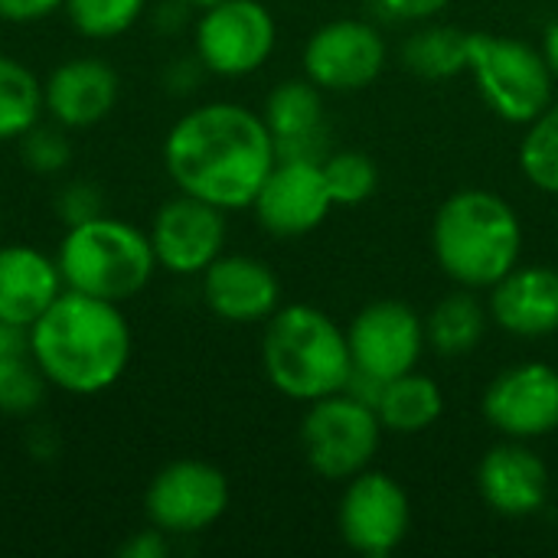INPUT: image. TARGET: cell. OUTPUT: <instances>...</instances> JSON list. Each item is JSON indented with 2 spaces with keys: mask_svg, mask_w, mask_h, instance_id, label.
Wrapping results in <instances>:
<instances>
[{
  "mask_svg": "<svg viewBox=\"0 0 558 558\" xmlns=\"http://www.w3.org/2000/svg\"><path fill=\"white\" fill-rule=\"evenodd\" d=\"M347 343L353 373H363L373 383H389L418 366L428 337L425 320L409 304L379 298L356 311L347 327Z\"/></svg>",
  "mask_w": 558,
  "mask_h": 558,
  "instance_id": "8fae6325",
  "label": "cell"
},
{
  "mask_svg": "<svg viewBox=\"0 0 558 558\" xmlns=\"http://www.w3.org/2000/svg\"><path fill=\"white\" fill-rule=\"evenodd\" d=\"M186 7H199V10H206V7H216V3H222V0H183Z\"/></svg>",
  "mask_w": 558,
  "mask_h": 558,
  "instance_id": "8d00e7d4",
  "label": "cell"
},
{
  "mask_svg": "<svg viewBox=\"0 0 558 558\" xmlns=\"http://www.w3.org/2000/svg\"><path fill=\"white\" fill-rule=\"evenodd\" d=\"M229 497V481L216 464L183 458L154 474L144 494V510L167 536H193L226 517Z\"/></svg>",
  "mask_w": 558,
  "mask_h": 558,
  "instance_id": "30bf717a",
  "label": "cell"
},
{
  "mask_svg": "<svg viewBox=\"0 0 558 558\" xmlns=\"http://www.w3.org/2000/svg\"><path fill=\"white\" fill-rule=\"evenodd\" d=\"M477 494L497 517L526 520L549 500V471L526 441L507 438L481 458Z\"/></svg>",
  "mask_w": 558,
  "mask_h": 558,
  "instance_id": "2e32d148",
  "label": "cell"
},
{
  "mask_svg": "<svg viewBox=\"0 0 558 558\" xmlns=\"http://www.w3.org/2000/svg\"><path fill=\"white\" fill-rule=\"evenodd\" d=\"M333 199L317 160H288L278 157L265 183L252 199L258 226L278 239H298L324 226Z\"/></svg>",
  "mask_w": 558,
  "mask_h": 558,
  "instance_id": "9a60e30c",
  "label": "cell"
},
{
  "mask_svg": "<svg viewBox=\"0 0 558 558\" xmlns=\"http://www.w3.org/2000/svg\"><path fill=\"white\" fill-rule=\"evenodd\" d=\"M278 43V26L262 0H222L206 7L193 29V49L206 72L242 78L258 72Z\"/></svg>",
  "mask_w": 558,
  "mask_h": 558,
  "instance_id": "ba28073f",
  "label": "cell"
},
{
  "mask_svg": "<svg viewBox=\"0 0 558 558\" xmlns=\"http://www.w3.org/2000/svg\"><path fill=\"white\" fill-rule=\"evenodd\" d=\"M56 262L65 288L111 304L137 298L150 284L157 268L150 235L105 213L69 226L59 242Z\"/></svg>",
  "mask_w": 558,
  "mask_h": 558,
  "instance_id": "5b68a950",
  "label": "cell"
},
{
  "mask_svg": "<svg viewBox=\"0 0 558 558\" xmlns=\"http://www.w3.org/2000/svg\"><path fill=\"white\" fill-rule=\"evenodd\" d=\"M389 49L366 20H330L317 26L304 46V75L324 92L369 88L386 69Z\"/></svg>",
  "mask_w": 558,
  "mask_h": 558,
  "instance_id": "7c38bea8",
  "label": "cell"
},
{
  "mask_svg": "<svg viewBox=\"0 0 558 558\" xmlns=\"http://www.w3.org/2000/svg\"><path fill=\"white\" fill-rule=\"evenodd\" d=\"M468 39L471 33L458 26L428 23L405 39L402 59L418 78H451L468 72Z\"/></svg>",
  "mask_w": 558,
  "mask_h": 558,
  "instance_id": "d4e9b609",
  "label": "cell"
},
{
  "mask_svg": "<svg viewBox=\"0 0 558 558\" xmlns=\"http://www.w3.org/2000/svg\"><path fill=\"white\" fill-rule=\"evenodd\" d=\"M46 376L33 360L23 327L0 324V412L29 415L46 399Z\"/></svg>",
  "mask_w": 558,
  "mask_h": 558,
  "instance_id": "cb8c5ba5",
  "label": "cell"
},
{
  "mask_svg": "<svg viewBox=\"0 0 558 558\" xmlns=\"http://www.w3.org/2000/svg\"><path fill=\"white\" fill-rule=\"evenodd\" d=\"M487 311L490 324L520 340L553 337L558 330V268L517 265L490 288Z\"/></svg>",
  "mask_w": 558,
  "mask_h": 558,
  "instance_id": "d6986e66",
  "label": "cell"
},
{
  "mask_svg": "<svg viewBox=\"0 0 558 558\" xmlns=\"http://www.w3.org/2000/svg\"><path fill=\"white\" fill-rule=\"evenodd\" d=\"M487 324H490V311L477 298V291L458 288L432 307V314L425 320V337L438 356L458 360V356H468L471 350H477V343L487 333Z\"/></svg>",
  "mask_w": 558,
  "mask_h": 558,
  "instance_id": "603a6c76",
  "label": "cell"
},
{
  "mask_svg": "<svg viewBox=\"0 0 558 558\" xmlns=\"http://www.w3.org/2000/svg\"><path fill=\"white\" fill-rule=\"evenodd\" d=\"M43 111V82L20 59L0 56V141H20Z\"/></svg>",
  "mask_w": 558,
  "mask_h": 558,
  "instance_id": "484cf974",
  "label": "cell"
},
{
  "mask_svg": "<svg viewBox=\"0 0 558 558\" xmlns=\"http://www.w3.org/2000/svg\"><path fill=\"white\" fill-rule=\"evenodd\" d=\"M262 369L268 383L294 402L311 405L343 392L353 376L347 327L311 304L278 307L265 320Z\"/></svg>",
  "mask_w": 558,
  "mask_h": 558,
  "instance_id": "277c9868",
  "label": "cell"
},
{
  "mask_svg": "<svg viewBox=\"0 0 558 558\" xmlns=\"http://www.w3.org/2000/svg\"><path fill=\"white\" fill-rule=\"evenodd\" d=\"M543 56H546V62H549V69H553V75H556L558 82V20H553L549 26H546V36H543Z\"/></svg>",
  "mask_w": 558,
  "mask_h": 558,
  "instance_id": "d590c367",
  "label": "cell"
},
{
  "mask_svg": "<svg viewBox=\"0 0 558 558\" xmlns=\"http://www.w3.org/2000/svg\"><path fill=\"white\" fill-rule=\"evenodd\" d=\"M65 291L59 262L33 245H0V324H29Z\"/></svg>",
  "mask_w": 558,
  "mask_h": 558,
  "instance_id": "44dd1931",
  "label": "cell"
},
{
  "mask_svg": "<svg viewBox=\"0 0 558 558\" xmlns=\"http://www.w3.org/2000/svg\"><path fill=\"white\" fill-rule=\"evenodd\" d=\"M36 366L46 383L72 396L111 389L134 350L131 324L121 304L65 288L26 330Z\"/></svg>",
  "mask_w": 558,
  "mask_h": 558,
  "instance_id": "7a4b0ae2",
  "label": "cell"
},
{
  "mask_svg": "<svg viewBox=\"0 0 558 558\" xmlns=\"http://www.w3.org/2000/svg\"><path fill=\"white\" fill-rule=\"evenodd\" d=\"M262 118L275 137L278 157L324 163V157L330 154L327 121H324V88H317L307 75L275 85L271 95L265 98Z\"/></svg>",
  "mask_w": 558,
  "mask_h": 558,
  "instance_id": "ffe728a7",
  "label": "cell"
},
{
  "mask_svg": "<svg viewBox=\"0 0 558 558\" xmlns=\"http://www.w3.org/2000/svg\"><path fill=\"white\" fill-rule=\"evenodd\" d=\"M69 128L62 124H33L23 137H20V157L23 163L39 173V177H52L62 173L72 163V141L65 134Z\"/></svg>",
  "mask_w": 558,
  "mask_h": 558,
  "instance_id": "f546056e",
  "label": "cell"
},
{
  "mask_svg": "<svg viewBox=\"0 0 558 558\" xmlns=\"http://www.w3.org/2000/svg\"><path fill=\"white\" fill-rule=\"evenodd\" d=\"M324 180L333 206H360L379 186L376 160L363 150H337L324 157Z\"/></svg>",
  "mask_w": 558,
  "mask_h": 558,
  "instance_id": "83f0119b",
  "label": "cell"
},
{
  "mask_svg": "<svg viewBox=\"0 0 558 558\" xmlns=\"http://www.w3.org/2000/svg\"><path fill=\"white\" fill-rule=\"evenodd\" d=\"M203 62L193 56V59H177L167 72V88L170 92H190L196 85V75H199Z\"/></svg>",
  "mask_w": 558,
  "mask_h": 558,
  "instance_id": "e575fe53",
  "label": "cell"
},
{
  "mask_svg": "<svg viewBox=\"0 0 558 558\" xmlns=\"http://www.w3.org/2000/svg\"><path fill=\"white\" fill-rule=\"evenodd\" d=\"M520 170L536 190L558 196V98L526 124L520 144Z\"/></svg>",
  "mask_w": 558,
  "mask_h": 558,
  "instance_id": "4316f807",
  "label": "cell"
},
{
  "mask_svg": "<svg viewBox=\"0 0 558 558\" xmlns=\"http://www.w3.org/2000/svg\"><path fill=\"white\" fill-rule=\"evenodd\" d=\"M118 556L121 558H167L170 556L167 533H163V530H157V526L150 523V530H141V533H134L131 539H124V543H121V549H118Z\"/></svg>",
  "mask_w": 558,
  "mask_h": 558,
  "instance_id": "1f68e13d",
  "label": "cell"
},
{
  "mask_svg": "<svg viewBox=\"0 0 558 558\" xmlns=\"http://www.w3.org/2000/svg\"><path fill=\"white\" fill-rule=\"evenodd\" d=\"M412 526V504L405 487L386 471H360L347 481L340 507H337V530L347 549L366 558L392 556Z\"/></svg>",
  "mask_w": 558,
  "mask_h": 558,
  "instance_id": "9c48e42d",
  "label": "cell"
},
{
  "mask_svg": "<svg viewBox=\"0 0 558 558\" xmlns=\"http://www.w3.org/2000/svg\"><path fill=\"white\" fill-rule=\"evenodd\" d=\"M206 307L229 324H262L281 307V281L252 255H219L203 275Z\"/></svg>",
  "mask_w": 558,
  "mask_h": 558,
  "instance_id": "e0dca14e",
  "label": "cell"
},
{
  "mask_svg": "<svg viewBox=\"0 0 558 558\" xmlns=\"http://www.w3.org/2000/svg\"><path fill=\"white\" fill-rule=\"evenodd\" d=\"M144 7L147 0H65L62 10L82 36L114 39L141 20Z\"/></svg>",
  "mask_w": 558,
  "mask_h": 558,
  "instance_id": "f1b7e54d",
  "label": "cell"
},
{
  "mask_svg": "<svg viewBox=\"0 0 558 558\" xmlns=\"http://www.w3.org/2000/svg\"><path fill=\"white\" fill-rule=\"evenodd\" d=\"M484 418L517 441H536L558 428V369L530 360L494 376L484 392Z\"/></svg>",
  "mask_w": 558,
  "mask_h": 558,
  "instance_id": "4fadbf2b",
  "label": "cell"
},
{
  "mask_svg": "<svg viewBox=\"0 0 558 558\" xmlns=\"http://www.w3.org/2000/svg\"><path fill=\"white\" fill-rule=\"evenodd\" d=\"M389 16L396 20H409V23H425L432 16H438L451 0H376Z\"/></svg>",
  "mask_w": 558,
  "mask_h": 558,
  "instance_id": "836d02e7",
  "label": "cell"
},
{
  "mask_svg": "<svg viewBox=\"0 0 558 558\" xmlns=\"http://www.w3.org/2000/svg\"><path fill=\"white\" fill-rule=\"evenodd\" d=\"M56 209H59V216H62V222H65V229H69V226H78V222H85V219L101 216V213H105V199H101V190H98L95 183H88V180H72V183L62 186V193H59V199H56Z\"/></svg>",
  "mask_w": 558,
  "mask_h": 558,
  "instance_id": "4dcf8cb0",
  "label": "cell"
},
{
  "mask_svg": "<svg viewBox=\"0 0 558 558\" xmlns=\"http://www.w3.org/2000/svg\"><path fill=\"white\" fill-rule=\"evenodd\" d=\"M43 105L46 114L69 131L95 128L118 105V75L98 56L65 59L43 82Z\"/></svg>",
  "mask_w": 558,
  "mask_h": 558,
  "instance_id": "ac0fdd59",
  "label": "cell"
},
{
  "mask_svg": "<svg viewBox=\"0 0 558 558\" xmlns=\"http://www.w3.org/2000/svg\"><path fill=\"white\" fill-rule=\"evenodd\" d=\"M0 235H3V222H0Z\"/></svg>",
  "mask_w": 558,
  "mask_h": 558,
  "instance_id": "74e56055",
  "label": "cell"
},
{
  "mask_svg": "<svg viewBox=\"0 0 558 558\" xmlns=\"http://www.w3.org/2000/svg\"><path fill=\"white\" fill-rule=\"evenodd\" d=\"M432 252L458 288L490 291L520 265V216L494 190H458L432 219Z\"/></svg>",
  "mask_w": 558,
  "mask_h": 558,
  "instance_id": "3957f363",
  "label": "cell"
},
{
  "mask_svg": "<svg viewBox=\"0 0 558 558\" xmlns=\"http://www.w3.org/2000/svg\"><path fill=\"white\" fill-rule=\"evenodd\" d=\"M373 409H376L386 432H392V435H422L441 418L445 396H441L435 379L412 369V373H402V376L383 383L379 392H376Z\"/></svg>",
  "mask_w": 558,
  "mask_h": 558,
  "instance_id": "7402d4cb",
  "label": "cell"
},
{
  "mask_svg": "<svg viewBox=\"0 0 558 558\" xmlns=\"http://www.w3.org/2000/svg\"><path fill=\"white\" fill-rule=\"evenodd\" d=\"M468 75L487 108L507 124H530L556 98V75L533 43L497 33H471Z\"/></svg>",
  "mask_w": 558,
  "mask_h": 558,
  "instance_id": "8992f818",
  "label": "cell"
},
{
  "mask_svg": "<svg viewBox=\"0 0 558 558\" xmlns=\"http://www.w3.org/2000/svg\"><path fill=\"white\" fill-rule=\"evenodd\" d=\"M147 235L157 255V268L193 278L203 275L226 248V209L180 193L157 209Z\"/></svg>",
  "mask_w": 558,
  "mask_h": 558,
  "instance_id": "5bb4252c",
  "label": "cell"
},
{
  "mask_svg": "<svg viewBox=\"0 0 558 558\" xmlns=\"http://www.w3.org/2000/svg\"><path fill=\"white\" fill-rule=\"evenodd\" d=\"M383 435L386 428L376 409L347 389L311 402L301 422V448L311 471L340 484L373 464Z\"/></svg>",
  "mask_w": 558,
  "mask_h": 558,
  "instance_id": "52a82bcc",
  "label": "cell"
},
{
  "mask_svg": "<svg viewBox=\"0 0 558 558\" xmlns=\"http://www.w3.org/2000/svg\"><path fill=\"white\" fill-rule=\"evenodd\" d=\"M278 150L265 118L235 101L186 111L163 141V167L180 193L219 209H252Z\"/></svg>",
  "mask_w": 558,
  "mask_h": 558,
  "instance_id": "6da1fadb",
  "label": "cell"
},
{
  "mask_svg": "<svg viewBox=\"0 0 558 558\" xmlns=\"http://www.w3.org/2000/svg\"><path fill=\"white\" fill-rule=\"evenodd\" d=\"M65 0H0V20L7 23H36L62 10Z\"/></svg>",
  "mask_w": 558,
  "mask_h": 558,
  "instance_id": "d6a6232c",
  "label": "cell"
}]
</instances>
